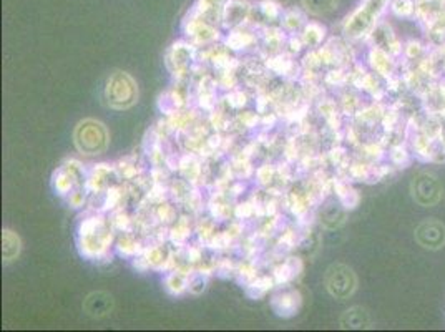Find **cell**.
<instances>
[{
    "label": "cell",
    "mask_w": 445,
    "mask_h": 332,
    "mask_svg": "<svg viewBox=\"0 0 445 332\" xmlns=\"http://www.w3.org/2000/svg\"><path fill=\"white\" fill-rule=\"evenodd\" d=\"M299 304H301V297L298 292H288V294L278 296L273 299V309L276 311V314L283 317L293 316L298 311Z\"/></svg>",
    "instance_id": "obj_9"
},
{
    "label": "cell",
    "mask_w": 445,
    "mask_h": 332,
    "mask_svg": "<svg viewBox=\"0 0 445 332\" xmlns=\"http://www.w3.org/2000/svg\"><path fill=\"white\" fill-rule=\"evenodd\" d=\"M259 8L263 12V16L266 18H271V21H276V18L281 17V6L276 0H261Z\"/></svg>",
    "instance_id": "obj_17"
},
{
    "label": "cell",
    "mask_w": 445,
    "mask_h": 332,
    "mask_svg": "<svg viewBox=\"0 0 445 332\" xmlns=\"http://www.w3.org/2000/svg\"><path fill=\"white\" fill-rule=\"evenodd\" d=\"M298 269H301V263L296 261V259H291V261L284 263L281 268L276 269V279L278 282H288L298 274Z\"/></svg>",
    "instance_id": "obj_14"
},
{
    "label": "cell",
    "mask_w": 445,
    "mask_h": 332,
    "mask_svg": "<svg viewBox=\"0 0 445 332\" xmlns=\"http://www.w3.org/2000/svg\"><path fill=\"white\" fill-rule=\"evenodd\" d=\"M21 253V239L16 233H12L11 229H6L2 234V254L6 263L12 261L13 258L18 256Z\"/></svg>",
    "instance_id": "obj_12"
},
{
    "label": "cell",
    "mask_w": 445,
    "mask_h": 332,
    "mask_svg": "<svg viewBox=\"0 0 445 332\" xmlns=\"http://www.w3.org/2000/svg\"><path fill=\"white\" fill-rule=\"evenodd\" d=\"M167 290L171 294H181L183 291L186 290V281L178 274H171L170 277L167 279Z\"/></svg>",
    "instance_id": "obj_19"
},
{
    "label": "cell",
    "mask_w": 445,
    "mask_h": 332,
    "mask_svg": "<svg viewBox=\"0 0 445 332\" xmlns=\"http://www.w3.org/2000/svg\"><path fill=\"white\" fill-rule=\"evenodd\" d=\"M393 11H394V13H398V16L405 17V16H410V13H412L414 6H412V2H410V0H394Z\"/></svg>",
    "instance_id": "obj_20"
},
{
    "label": "cell",
    "mask_w": 445,
    "mask_h": 332,
    "mask_svg": "<svg viewBox=\"0 0 445 332\" xmlns=\"http://www.w3.org/2000/svg\"><path fill=\"white\" fill-rule=\"evenodd\" d=\"M415 238L420 246L427 249H440L445 244V226L435 219L424 221L415 231Z\"/></svg>",
    "instance_id": "obj_6"
},
{
    "label": "cell",
    "mask_w": 445,
    "mask_h": 332,
    "mask_svg": "<svg viewBox=\"0 0 445 332\" xmlns=\"http://www.w3.org/2000/svg\"><path fill=\"white\" fill-rule=\"evenodd\" d=\"M410 191H412L415 203H419L420 206H434L442 198V186H440L437 178L429 175V173H422V175L414 178Z\"/></svg>",
    "instance_id": "obj_5"
},
{
    "label": "cell",
    "mask_w": 445,
    "mask_h": 332,
    "mask_svg": "<svg viewBox=\"0 0 445 332\" xmlns=\"http://www.w3.org/2000/svg\"><path fill=\"white\" fill-rule=\"evenodd\" d=\"M251 6L248 0H226L222 7V22L228 27H236L249 17Z\"/></svg>",
    "instance_id": "obj_8"
},
{
    "label": "cell",
    "mask_w": 445,
    "mask_h": 332,
    "mask_svg": "<svg viewBox=\"0 0 445 332\" xmlns=\"http://www.w3.org/2000/svg\"><path fill=\"white\" fill-rule=\"evenodd\" d=\"M84 309L90 317L95 319H101V317L108 316L111 309H113V297L106 292H91L90 296H86L84 302Z\"/></svg>",
    "instance_id": "obj_7"
},
{
    "label": "cell",
    "mask_w": 445,
    "mask_h": 332,
    "mask_svg": "<svg viewBox=\"0 0 445 332\" xmlns=\"http://www.w3.org/2000/svg\"><path fill=\"white\" fill-rule=\"evenodd\" d=\"M324 32L326 30H324V27L319 25V23H308V25L304 27L303 38L308 45H317V43L324 38Z\"/></svg>",
    "instance_id": "obj_15"
},
{
    "label": "cell",
    "mask_w": 445,
    "mask_h": 332,
    "mask_svg": "<svg viewBox=\"0 0 445 332\" xmlns=\"http://www.w3.org/2000/svg\"><path fill=\"white\" fill-rule=\"evenodd\" d=\"M337 0H301L303 7L312 16H324L334 11Z\"/></svg>",
    "instance_id": "obj_13"
},
{
    "label": "cell",
    "mask_w": 445,
    "mask_h": 332,
    "mask_svg": "<svg viewBox=\"0 0 445 332\" xmlns=\"http://www.w3.org/2000/svg\"><path fill=\"white\" fill-rule=\"evenodd\" d=\"M303 21L304 17L299 11H288L283 16V25L286 27L288 30H296V28L303 25Z\"/></svg>",
    "instance_id": "obj_18"
},
{
    "label": "cell",
    "mask_w": 445,
    "mask_h": 332,
    "mask_svg": "<svg viewBox=\"0 0 445 332\" xmlns=\"http://www.w3.org/2000/svg\"><path fill=\"white\" fill-rule=\"evenodd\" d=\"M369 324V314L362 309V307H352V309L346 311L341 317V326L344 329H361Z\"/></svg>",
    "instance_id": "obj_10"
},
{
    "label": "cell",
    "mask_w": 445,
    "mask_h": 332,
    "mask_svg": "<svg viewBox=\"0 0 445 332\" xmlns=\"http://www.w3.org/2000/svg\"><path fill=\"white\" fill-rule=\"evenodd\" d=\"M226 0H198L195 6V12L200 18H218L222 17V7H225Z\"/></svg>",
    "instance_id": "obj_11"
},
{
    "label": "cell",
    "mask_w": 445,
    "mask_h": 332,
    "mask_svg": "<svg viewBox=\"0 0 445 332\" xmlns=\"http://www.w3.org/2000/svg\"><path fill=\"white\" fill-rule=\"evenodd\" d=\"M271 284H273V281H271L269 277H259L256 279V281L251 284V286L248 287V294L251 297H261L264 296L266 292H268L271 290Z\"/></svg>",
    "instance_id": "obj_16"
},
{
    "label": "cell",
    "mask_w": 445,
    "mask_h": 332,
    "mask_svg": "<svg viewBox=\"0 0 445 332\" xmlns=\"http://www.w3.org/2000/svg\"><path fill=\"white\" fill-rule=\"evenodd\" d=\"M324 282H326V290L329 291V294L339 301H344L349 296L354 294L357 287V279L354 271H352L349 266L341 263L332 264V266L327 268Z\"/></svg>",
    "instance_id": "obj_3"
},
{
    "label": "cell",
    "mask_w": 445,
    "mask_h": 332,
    "mask_svg": "<svg viewBox=\"0 0 445 332\" xmlns=\"http://www.w3.org/2000/svg\"><path fill=\"white\" fill-rule=\"evenodd\" d=\"M190 290L191 292H195V294H198V292H201L203 290H205V279H203V276H200V281H191L190 282Z\"/></svg>",
    "instance_id": "obj_21"
},
{
    "label": "cell",
    "mask_w": 445,
    "mask_h": 332,
    "mask_svg": "<svg viewBox=\"0 0 445 332\" xmlns=\"http://www.w3.org/2000/svg\"><path fill=\"white\" fill-rule=\"evenodd\" d=\"M74 142L77 150L81 155H101V153H105L106 147H108V132H106L105 125L96 122V120H84V122L77 125L74 132Z\"/></svg>",
    "instance_id": "obj_1"
},
{
    "label": "cell",
    "mask_w": 445,
    "mask_h": 332,
    "mask_svg": "<svg viewBox=\"0 0 445 332\" xmlns=\"http://www.w3.org/2000/svg\"><path fill=\"white\" fill-rule=\"evenodd\" d=\"M389 0H364L359 8L354 11L351 17H347L346 22V32L351 37H359L366 33L369 28L374 25L377 17L384 11Z\"/></svg>",
    "instance_id": "obj_4"
},
{
    "label": "cell",
    "mask_w": 445,
    "mask_h": 332,
    "mask_svg": "<svg viewBox=\"0 0 445 332\" xmlns=\"http://www.w3.org/2000/svg\"><path fill=\"white\" fill-rule=\"evenodd\" d=\"M106 102L115 110H127L133 107L138 98V86L127 71H115L108 79L105 88Z\"/></svg>",
    "instance_id": "obj_2"
}]
</instances>
